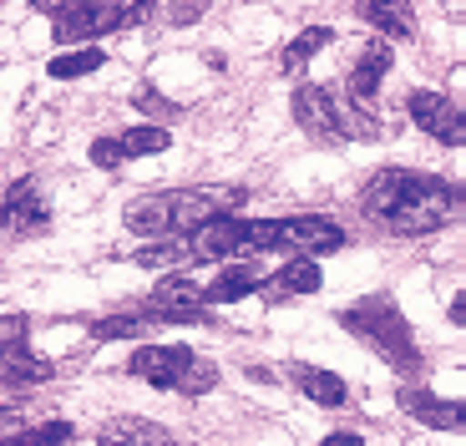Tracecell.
<instances>
[{"instance_id": "obj_20", "label": "cell", "mask_w": 466, "mask_h": 446, "mask_svg": "<svg viewBox=\"0 0 466 446\" xmlns=\"http://www.w3.org/2000/svg\"><path fill=\"white\" fill-rule=\"evenodd\" d=\"M329 41H335V35H329V25H309V31H299V35L289 41V46L279 51V71L299 76V71H304V61H309V56H319V51H325Z\"/></svg>"}, {"instance_id": "obj_4", "label": "cell", "mask_w": 466, "mask_h": 446, "mask_svg": "<svg viewBox=\"0 0 466 446\" xmlns=\"http://www.w3.org/2000/svg\"><path fill=\"white\" fill-rule=\"evenodd\" d=\"M345 248V228L325 213H294V218H254V254H335Z\"/></svg>"}, {"instance_id": "obj_11", "label": "cell", "mask_w": 466, "mask_h": 446, "mask_svg": "<svg viewBox=\"0 0 466 446\" xmlns=\"http://www.w3.org/2000/svg\"><path fill=\"white\" fill-rule=\"evenodd\" d=\"M187 360H193L187 345H137V350L127 355V370L137 380H147V386H157V390H173Z\"/></svg>"}, {"instance_id": "obj_17", "label": "cell", "mask_w": 466, "mask_h": 446, "mask_svg": "<svg viewBox=\"0 0 466 446\" xmlns=\"http://www.w3.org/2000/svg\"><path fill=\"white\" fill-rule=\"evenodd\" d=\"M319 284H325V274H319L315 258H309V254H294V264H284L274 279L264 274L258 294H264V299H289V294H315Z\"/></svg>"}, {"instance_id": "obj_14", "label": "cell", "mask_w": 466, "mask_h": 446, "mask_svg": "<svg viewBox=\"0 0 466 446\" xmlns=\"http://www.w3.org/2000/svg\"><path fill=\"white\" fill-rule=\"evenodd\" d=\"M264 284V264H248V258H223L218 279L203 289V305H233V299H248Z\"/></svg>"}, {"instance_id": "obj_34", "label": "cell", "mask_w": 466, "mask_h": 446, "mask_svg": "<svg viewBox=\"0 0 466 446\" xmlns=\"http://www.w3.org/2000/svg\"><path fill=\"white\" fill-rule=\"evenodd\" d=\"M325 446H360V436H355V431H335V436H325Z\"/></svg>"}, {"instance_id": "obj_31", "label": "cell", "mask_w": 466, "mask_h": 446, "mask_svg": "<svg viewBox=\"0 0 466 446\" xmlns=\"http://www.w3.org/2000/svg\"><path fill=\"white\" fill-rule=\"evenodd\" d=\"M21 411H0V441H15V436H21Z\"/></svg>"}, {"instance_id": "obj_23", "label": "cell", "mask_w": 466, "mask_h": 446, "mask_svg": "<svg viewBox=\"0 0 466 446\" xmlns=\"http://www.w3.org/2000/svg\"><path fill=\"white\" fill-rule=\"evenodd\" d=\"M183 254H187L183 234H167L163 244H142L132 264H142V269H163V264H183Z\"/></svg>"}, {"instance_id": "obj_22", "label": "cell", "mask_w": 466, "mask_h": 446, "mask_svg": "<svg viewBox=\"0 0 466 446\" xmlns=\"http://www.w3.org/2000/svg\"><path fill=\"white\" fill-rule=\"evenodd\" d=\"M102 46H92V41H86V46H61V56L51 61V76H56V82H71V76H92V71H102Z\"/></svg>"}, {"instance_id": "obj_19", "label": "cell", "mask_w": 466, "mask_h": 446, "mask_svg": "<svg viewBox=\"0 0 466 446\" xmlns=\"http://www.w3.org/2000/svg\"><path fill=\"white\" fill-rule=\"evenodd\" d=\"M96 441H106V446H137V441L167 446L173 436H167L157 421H142V416H116V421H106L102 431H96Z\"/></svg>"}, {"instance_id": "obj_21", "label": "cell", "mask_w": 466, "mask_h": 446, "mask_svg": "<svg viewBox=\"0 0 466 446\" xmlns=\"http://www.w3.org/2000/svg\"><path fill=\"white\" fill-rule=\"evenodd\" d=\"M116 142H122V157H157L173 147V132L163 122H142V127H127Z\"/></svg>"}, {"instance_id": "obj_30", "label": "cell", "mask_w": 466, "mask_h": 446, "mask_svg": "<svg viewBox=\"0 0 466 446\" xmlns=\"http://www.w3.org/2000/svg\"><path fill=\"white\" fill-rule=\"evenodd\" d=\"M152 15V0H132V5H122V31H132V25H142Z\"/></svg>"}, {"instance_id": "obj_6", "label": "cell", "mask_w": 466, "mask_h": 446, "mask_svg": "<svg viewBox=\"0 0 466 446\" xmlns=\"http://www.w3.org/2000/svg\"><path fill=\"white\" fill-rule=\"evenodd\" d=\"M183 244H187V254L213 258V264H223V258H254V218L218 213V218L198 223V228H187Z\"/></svg>"}, {"instance_id": "obj_5", "label": "cell", "mask_w": 466, "mask_h": 446, "mask_svg": "<svg viewBox=\"0 0 466 446\" xmlns=\"http://www.w3.org/2000/svg\"><path fill=\"white\" fill-rule=\"evenodd\" d=\"M51 228V203L35 177H15L5 198H0V238L21 244V238H41Z\"/></svg>"}, {"instance_id": "obj_33", "label": "cell", "mask_w": 466, "mask_h": 446, "mask_svg": "<svg viewBox=\"0 0 466 446\" xmlns=\"http://www.w3.org/2000/svg\"><path fill=\"white\" fill-rule=\"evenodd\" d=\"M31 5H35V11H46V15H61L71 0H31Z\"/></svg>"}, {"instance_id": "obj_32", "label": "cell", "mask_w": 466, "mask_h": 446, "mask_svg": "<svg viewBox=\"0 0 466 446\" xmlns=\"http://www.w3.org/2000/svg\"><path fill=\"white\" fill-rule=\"evenodd\" d=\"M137 106H142V112H152V117H167V112H173V106H167L157 92H142V96H137Z\"/></svg>"}, {"instance_id": "obj_28", "label": "cell", "mask_w": 466, "mask_h": 446, "mask_svg": "<svg viewBox=\"0 0 466 446\" xmlns=\"http://www.w3.org/2000/svg\"><path fill=\"white\" fill-rule=\"evenodd\" d=\"M31 340V319L25 315H0V345H25Z\"/></svg>"}, {"instance_id": "obj_24", "label": "cell", "mask_w": 466, "mask_h": 446, "mask_svg": "<svg viewBox=\"0 0 466 446\" xmlns=\"http://www.w3.org/2000/svg\"><path fill=\"white\" fill-rule=\"evenodd\" d=\"M142 329H147V315H112V319H96L92 335L96 340H142Z\"/></svg>"}, {"instance_id": "obj_1", "label": "cell", "mask_w": 466, "mask_h": 446, "mask_svg": "<svg viewBox=\"0 0 466 446\" xmlns=\"http://www.w3.org/2000/svg\"><path fill=\"white\" fill-rule=\"evenodd\" d=\"M360 208L396 238L436 234L461 213V188L431 173H410V167H385L365 183Z\"/></svg>"}, {"instance_id": "obj_26", "label": "cell", "mask_w": 466, "mask_h": 446, "mask_svg": "<svg viewBox=\"0 0 466 446\" xmlns=\"http://www.w3.org/2000/svg\"><path fill=\"white\" fill-rule=\"evenodd\" d=\"M71 421H41V426H21V436L15 441L21 446H61V441H71Z\"/></svg>"}, {"instance_id": "obj_13", "label": "cell", "mask_w": 466, "mask_h": 446, "mask_svg": "<svg viewBox=\"0 0 466 446\" xmlns=\"http://www.w3.org/2000/svg\"><path fill=\"white\" fill-rule=\"evenodd\" d=\"M385 71H390V41H370V46L360 51V61L350 66L345 76V96L360 106H375V92H380Z\"/></svg>"}, {"instance_id": "obj_7", "label": "cell", "mask_w": 466, "mask_h": 446, "mask_svg": "<svg viewBox=\"0 0 466 446\" xmlns=\"http://www.w3.org/2000/svg\"><path fill=\"white\" fill-rule=\"evenodd\" d=\"M147 325H208V309H203V289L187 274H167L157 289L147 294V305H142Z\"/></svg>"}, {"instance_id": "obj_12", "label": "cell", "mask_w": 466, "mask_h": 446, "mask_svg": "<svg viewBox=\"0 0 466 446\" xmlns=\"http://www.w3.org/2000/svg\"><path fill=\"white\" fill-rule=\"evenodd\" d=\"M400 411L416 416V421L436 426V431H466V406L461 400H441L431 396V390H420V386H400Z\"/></svg>"}, {"instance_id": "obj_15", "label": "cell", "mask_w": 466, "mask_h": 446, "mask_svg": "<svg viewBox=\"0 0 466 446\" xmlns=\"http://www.w3.org/2000/svg\"><path fill=\"white\" fill-rule=\"evenodd\" d=\"M355 15H360L370 31H380L385 41H406V35H416V11H410V0H360Z\"/></svg>"}, {"instance_id": "obj_16", "label": "cell", "mask_w": 466, "mask_h": 446, "mask_svg": "<svg viewBox=\"0 0 466 446\" xmlns=\"http://www.w3.org/2000/svg\"><path fill=\"white\" fill-rule=\"evenodd\" d=\"M51 376H56V365L31 355V345H0V386H46Z\"/></svg>"}, {"instance_id": "obj_35", "label": "cell", "mask_w": 466, "mask_h": 446, "mask_svg": "<svg viewBox=\"0 0 466 446\" xmlns=\"http://www.w3.org/2000/svg\"><path fill=\"white\" fill-rule=\"evenodd\" d=\"M451 319H456V325H466V294H456V299H451Z\"/></svg>"}, {"instance_id": "obj_27", "label": "cell", "mask_w": 466, "mask_h": 446, "mask_svg": "<svg viewBox=\"0 0 466 446\" xmlns=\"http://www.w3.org/2000/svg\"><path fill=\"white\" fill-rule=\"evenodd\" d=\"M86 157H92L96 167H122V163H127V157H122V142H116V137H96Z\"/></svg>"}, {"instance_id": "obj_8", "label": "cell", "mask_w": 466, "mask_h": 446, "mask_svg": "<svg viewBox=\"0 0 466 446\" xmlns=\"http://www.w3.org/2000/svg\"><path fill=\"white\" fill-rule=\"evenodd\" d=\"M122 31V0H71L56 15V46H86L102 35Z\"/></svg>"}, {"instance_id": "obj_9", "label": "cell", "mask_w": 466, "mask_h": 446, "mask_svg": "<svg viewBox=\"0 0 466 446\" xmlns=\"http://www.w3.org/2000/svg\"><path fill=\"white\" fill-rule=\"evenodd\" d=\"M406 112H410V122H416L426 137H436L441 147H461V142H466V117H461V106H456L451 96H441V92H410L406 96Z\"/></svg>"}, {"instance_id": "obj_25", "label": "cell", "mask_w": 466, "mask_h": 446, "mask_svg": "<svg viewBox=\"0 0 466 446\" xmlns=\"http://www.w3.org/2000/svg\"><path fill=\"white\" fill-rule=\"evenodd\" d=\"M213 386H218V365L193 355V360L183 365V376H177L173 390H183V396H203V390H213Z\"/></svg>"}, {"instance_id": "obj_10", "label": "cell", "mask_w": 466, "mask_h": 446, "mask_svg": "<svg viewBox=\"0 0 466 446\" xmlns=\"http://www.w3.org/2000/svg\"><path fill=\"white\" fill-rule=\"evenodd\" d=\"M294 122H299L304 132L315 142H325V147H335V142H350L345 137V122H339V106H335V92H325V86H294V102H289Z\"/></svg>"}, {"instance_id": "obj_18", "label": "cell", "mask_w": 466, "mask_h": 446, "mask_svg": "<svg viewBox=\"0 0 466 446\" xmlns=\"http://www.w3.org/2000/svg\"><path fill=\"white\" fill-rule=\"evenodd\" d=\"M289 380H294V390H304L315 406H345V400H350V386H345V380H339L335 370H319V365L294 360V365H289Z\"/></svg>"}, {"instance_id": "obj_29", "label": "cell", "mask_w": 466, "mask_h": 446, "mask_svg": "<svg viewBox=\"0 0 466 446\" xmlns=\"http://www.w3.org/2000/svg\"><path fill=\"white\" fill-rule=\"evenodd\" d=\"M213 0H173V11H167V21L173 25H198V15L208 11Z\"/></svg>"}, {"instance_id": "obj_2", "label": "cell", "mask_w": 466, "mask_h": 446, "mask_svg": "<svg viewBox=\"0 0 466 446\" xmlns=\"http://www.w3.org/2000/svg\"><path fill=\"white\" fill-rule=\"evenodd\" d=\"M248 193L244 188H173V193H147V198H132L122 223L142 238H167V234H187L198 223L233 213Z\"/></svg>"}, {"instance_id": "obj_3", "label": "cell", "mask_w": 466, "mask_h": 446, "mask_svg": "<svg viewBox=\"0 0 466 446\" xmlns=\"http://www.w3.org/2000/svg\"><path fill=\"white\" fill-rule=\"evenodd\" d=\"M339 325L355 335L360 345H370L375 355L396 365V370H416L420 365V350L410 345V325L390 299H360V305L339 309Z\"/></svg>"}]
</instances>
